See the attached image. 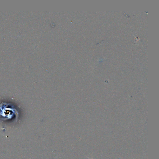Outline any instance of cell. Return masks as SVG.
I'll use <instances>...</instances> for the list:
<instances>
[{
    "label": "cell",
    "instance_id": "6da1fadb",
    "mask_svg": "<svg viewBox=\"0 0 159 159\" xmlns=\"http://www.w3.org/2000/svg\"><path fill=\"white\" fill-rule=\"evenodd\" d=\"M18 115V111L12 105L4 103L0 104V117L3 120H10Z\"/></svg>",
    "mask_w": 159,
    "mask_h": 159
}]
</instances>
